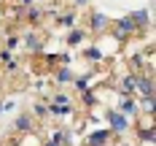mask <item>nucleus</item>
<instances>
[{
  "instance_id": "obj_1",
  "label": "nucleus",
  "mask_w": 156,
  "mask_h": 146,
  "mask_svg": "<svg viewBox=\"0 0 156 146\" xmlns=\"http://www.w3.org/2000/svg\"><path fill=\"white\" fill-rule=\"evenodd\" d=\"M108 32L119 41V43H121V46H126V41H132V38H137V35H140L137 27H135V22H132L126 14H124V16H116V19L110 22V30H108Z\"/></svg>"
},
{
  "instance_id": "obj_2",
  "label": "nucleus",
  "mask_w": 156,
  "mask_h": 146,
  "mask_svg": "<svg viewBox=\"0 0 156 146\" xmlns=\"http://www.w3.org/2000/svg\"><path fill=\"white\" fill-rule=\"evenodd\" d=\"M105 127L116 135V138H124L132 133V119H126L121 111H116V108H105Z\"/></svg>"
},
{
  "instance_id": "obj_3",
  "label": "nucleus",
  "mask_w": 156,
  "mask_h": 146,
  "mask_svg": "<svg viewBox=\"0 0 156 146\" xmlns=\"http://www.w3.org/2000/svg\"><path fill=\"white\" fill-rule=\"evenodd\" d=\"M110 19L105 11H100V8H92L89 14H86V27L83 30L89 32V35H94V38H100V35H105V32L110 30Z\"/></svg>"
},
{
  "instance_id": "obj_4",
  "label": "nucleus",
  "mask_w": 156,
  "mask_h": 146,
  "mask_svg": "<svg viewBox=\"0 0 156 146\" xmlns=\"http://www.w3.org/2000/svg\"><path fill=\"white\" fill-rule=\"evenodd\" d=\"M19 43L24 46V51H30V54H41V51H43V46H46V38L38 32V27L24 24V27L19 30Z\"/></svg>"
},
{
  "instance_id": "obj_5",
  "label": "nucleus",
  "mask_w": 156,
  "mask_h": 146,
  "mask_svg": "<svg viewBox=\"0 0 156 146\" xmlns=\"http://www.w3.org/2000/svg\"><path fill=\"white\" fill-rule=\"evenodd\" d=\"M11 133L14 135H27V133H38V119L27 111H19L14 116V122H11Z\"/></svg>"
},
{
  "instance_id": "obj_6",
  "label": "nucleus",
  "mask_w": 156,
  "mask_h": 146,
  "mask_svg": "<svg viewBox=\"0 0 156 146\" xmlns=\"http://www.w3.org/2000/svg\"><path fill=\"white\" fill-rule=\"evenodd\" d=\"M116 141V135L110 133L108 127H92L89 133H83V146H110Z\"/></svg>"
},
{
  "instance_id": "obj_7",
  "label": "nucleus",
  "mask_w": 156,
  "mask_h": 146,
  "mask_svg": "<svg viewBox=\"0 0 156 146\" xmlns=\"http://www.w3.org/2000/svg\"><path fill=\"white\" fill-rule=\"evenodd\" d=\"M126 16L135 22L137 32H148V30H151V24H154V19H151V8H132V11H126Z\"/></svg>"
},
{
  "instance_id": "obj_8",
  "label": "nucleus",
  "mask_w": 156,
  "mask_h": 146,
  "mask_svg": "<svg viewBox=\"0 0 156 146\" xmlns=\"http://www.w3.org/2000/svg\"><path fill=\"white\" fill-rule=\"evenodd\" d=\"M86 41H89V32L83 30V27H70V30H65V46L67 49H81V46H86Z\"/></svg>"
},
{
  "instance_id": "obj_9",
  "label": "nucleus",
  "mask_w": 156,
  "mask_h": 146,
  "mask_svg": "<svg viewBox=\"0 0 156 146\" xmlns=\"http://www.w3.org/2000/svg\"><path fill=\"white\" fill-rule=\"evenodd\" d=\"M73 79H76V70H73V68H67V65L51 68V84H57L59 89H62V87H73Z\"/></svg>"
},
{
  "instance_id": "obj_10",
  "label": "nucleus",
  "mask_w": 156,
  "mask_h": 146,
  "mask_svg": "<svg viewBox=\"0 0 156 146\" xmlns=\"http://www.w3.org/2000/svg\"><path fill=\"white\" fill-rule=\"evenodd\" d=\"M81 57L86 60L89 65H94V68H100V65L108 62V57H105V51L97 46V43H86V46H81Z\"/></svg>"
},
{
  "instance_id": "obj_11",
  "label": "nucleus",
  "mask_w": 156,
  "mask_h": 146,
  "mask_svg": "<svg viewBox=\"0 0 156 146\" xmlns=\"http://www.w3.org/2000/svg\"><path fill=\"white\" fill-rule=\"evenodd\" d=\"M22 19H24L30 27H41L43 19H46V16H43V6H38V3H35V6H22Z\"/></svg>"
},
{
  "instance_id": "obj_12",
  "label": "nucleus",
  "mask_w": 156,
  "mask_h": 146,
  "mask_svg": "<svg viewBox=\"0 0 156 146\" xmlns=\"http://www.w3.org/2000/svg\"><path fill=\"white\" fill-rule=\"evenodd\" d=\"M154 95V73H135V97Z\"/></svg>"
},
{
  "instance_id": "obj_13",
  "label": "nucleus",
  "mask_w": 156,
  "mask_h": 146,
  "mask_svg": "<svg viewBox=\"0 0 156 146\" xmlns=\"http://www.w3.org/2000/svg\"><path fill=\"white\" fill-rule=\"evenodd\" d=\"M48 108V116H54V119H67L70 114H76V103H70V106H59V103H46Z\"/></svg>"
},
{
  "instance_id": "obj_14",
  "label": "nucleus",
  "mask_w": 156,
  "mask_h": 146,
  "mask_svg": "<svg viewBox=\"0 0 156 146\" xmlns=\"http://www.w3.org/2000/svg\"><path fill=\"white\" fill-rule=\"evenodd\" d=\"M78 100H81V106H83L86 111H94V108H100V100H97V92H94V87L83 89V92H78Z\"/></svg>"
},
{
  "instance_id": "obj_15",
  "label": "nucleus",
  "mask_w": 156,
  "mask_h": 146,
  "mask_svg": "<svg viewBox=\"0 0 156 146\" xmlns=\"http://www.w3.org/2000/svg\"><path fill=\"white\" fill-rule=\"evenodd\" d=\"M57 24H59L62 30L76 27V24H78V11H76V8H67V11H62V14H57Z\"/></svg>"
},
{
  "instance_id": "obj_16",
  "label": "nucleus",
  "mask_w": 156,
  "mask_h": 146,
  "mask_svg": "<svg viewBox=\"0 0 156 146\" xmlns=\"http://www.w3.org/2000/svg\"><path fill=\"white\" fill-rule=\"evenodd\" d=\"M137 106H140V114H156V95L137 97Z\"/></svg>"
},
{
  "instance_id": "obj_17",
  "label": "nucleus",
  "mask_w": 156,
  "mask_h": 146,
  "mask_svg": "<svg viewBox=\"0 0 156 146\" xmlns=\"http://www.w3.org/2000/svg\"><path fill=\"white\" fill-rule=\"evenodd\" d=\"M0 49L16 51V49H19V32H16V30H8L5 35H3V43H0Z\"/></svg>"
},
{
  "instance_id": "obj_18",
  "label": "nucleus",
  "mask_w": 156,
  "mask_h": 146,
  "mask_svg": "<svg viewBox=\"0 0 156 146\" xmlns=\"http://www.w3.org/2000/svg\"><path fill=\"white\" fill-rule=\"evenodd\" d=\"M30 114L38 119V122H41V119H48V108H46V103H43V100H35V103L30 106Z\"/></svg>"
},
{
  "instance_id": "obj_19",
  "label": "nucleus",
  "mask_w": 156,
  "mask_h": 146,
  "mask_svg": "<svg viewBox=\"0 0 156 146\" xmlns=\"http://www.w3.org/2000/svg\"><path fill=\"white\" fill-rule=\"evenodd\" d=\"M73 54L70 51H62V54H57V65H67V68H73Z\"/></svg>"
},
{
  "instance_id": "obj_20",
  "label": "nucleus",
  "mask_w": 156,
  "mask_h": 146,
  "mask_svg": "<svg viewBox=\"0 0 156 146\" xmlns=\"http://www.w3.org/2000/svg\"><path fill=\"white\" fill-rule=\"evenodd\" d=\"M3 70H5L8 76H14L16 70H19V60H16V57H11L8 62H3Z\"/></svg>"
},
{
  "instance_id": "obj_21",
  "label": "nucleus",
  "mask_w": 156,
  "mask_h": 146,
  "mask_svg": "<svg viewBox=\"0 0 156 146\" xmlns=\"http://www.w3.org/2000/svg\"><path fill=\"white\" fill-rule=\"evenodd\" d=\"M14 108H16V100H11V97H3V114L14 111Z\"/></svg>"
},
{
  "instance_id": "obj_22",
  "label": "nucleus",
  "mask_w": 156,
  "mask_h": 146,
  "mask_svg": "<svg viewBox=\"0 0 156 146\" xmlns=\"http://www.w3.org/2000/svg\"><path fill=\"white\" fill-rule=\"evenodd\" d=\"M70 6H73V8H89V6H92V0H70Z\"/></svg>"
},
{
  "instance_id": "obj_23",
  "label": "nucleus",
  "mask_w": 156,
  "mask_h": 146,
  "mask_svg": "<svg viewBox=\"0 0 156 146\" xmlns=\"http://www.w3.org/2000/svg\"><path fill=\"white\" fill-rule=\"evenodd\" d=\"M19 6H35V0H19Z\"/></svg>"
},
{
  "instance_id": "obj_24",
  "label": "nucleus",
  "mask_w": 156,
  "mask_h": 146,
  "mask_svg": "<svg viewBox=\"0 0 156 146\" xmlns=\"http://www.w3.org/2000/svg\"><path fill=\"white\" fill-rule=\"evenodd\" d=\"M3 19H5V8L0 6V22H3Z\"/></svg>"
},
{
  "instance_id": "obj_25",
  "label": "nucleus",
  "mask_w": 156,
  "mask_h": 146,
  "mask_svg": "<svg viewBox=\"0 0 156 146\" xmlns=\"http://www.w3.org/2000/svg\"><path fill=\"white\" fill-rule=\"evenodd\" d=\"M119 146H137V144H129V141H121Z\"/></svg>"
},
{
  "instance_id": "obj_26",
  "label": "nucleus",
  "mask_w": 156,
  "mask_h": 146,
  "mask_svg": "<svg viewBox=\"0 0 156 146\" xmlns=\"http://www.w3.org/2000/svg\"><path fill=\"white\" fill-rule=\"evenodd\" d=\"M0 119H3V97H0Z\"/></svg>"
},
{
  "instance_id": "obj_27",
  "label": "nucleus",
  "mask_w": 156,
  "mask_h": 146,
  "mask_svg": "<svg viewBox=\"0 0 156 146\" xmlns=\"http://www.w3.org/2000/svg\"><path fill=\"white\" fill-rule=\"evenodd\" d=\"M3 3H5V0H0V6H3Z\"/></svg>"
}]
</instances>
